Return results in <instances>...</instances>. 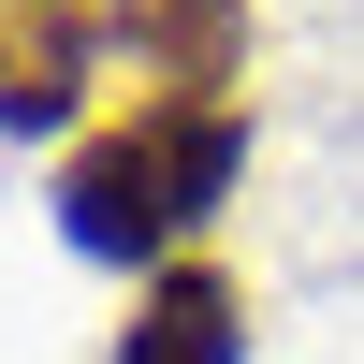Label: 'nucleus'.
<instances>
[{"label":"nucleus","mask_w":364,"mask_h":364,"mask_svg":"<svg viewBox=\"0 0 364 364\" xmlns=\"http://www.w3.org/2000/svg\"><path fill=\"white\" fill-rule=\"evenodd\" d=\"M219 190H233V102H132V117H117V132L73 161V175H58L73 248H102V262L175 248V233H190Z\"/></svg>","instance_id":"nucleus-1"},{"label":"nucleus","mask_w":364,"mask_h":364,"mask_svg":"<svg viewBox=\"0 0 364 364\" xmlns=\"http://www.w3.org/2000/svg\"><path fill=\"white\" fill-rule=\"evenodd\" d=\"M102 44L132 58L146 102H219L248 58V0H102Z\"/></svg>","instance_id":"nucleus-2"},{"label":"nucleus","mask_w":364,"mask_h":364,"mask_svg":"<svg viewBox=\"0 0 364 364\" xmlns=\"http://www.w3.org/2000/svg\"><path fill=\"white\" fill-rule=\"evenodd\" d=\"M102 73V0H0V132H58Z\"/></svg>","instance_id":"nucleus-3"},{"label":"nucleus","mask_w":364,"mask_h":364,"mask_svg":"<svg viewBox=\"0 0 364 364\" xmlns=\"http://www.w3.org/2000/svg\"><path fill=\"white\" fill-rule=\"evenodd\" d=\"M117 364H233V291L204 277V262H175V277L146 291V321H132Z\"/></svg>","instance_id":"nucleus-4"}]
</instances>
